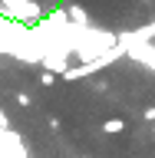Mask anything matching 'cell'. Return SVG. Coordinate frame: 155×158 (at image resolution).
I'll list each match as a JSON object with an SVG mask.
<instances>
[{
  "instance_id": "6da1fadb",
  "label": "cell",
  "mask_w": 155,
  "mask_h": 158,
  "mask_svg": "<svg viewBox=\"0 0 155 158\" xmlns=\"http://www.w3.org/2000/svg\"><path fill=\"white\" fill-rule=\"evenodd\" d=\"M3 7H7L10 17H17V20H37L40 17V7L33 0H3Z\"/></svg>"
},
{
  "instance_id": "7a4b0ae2",
  "label": "cell",
  "mask_w": 155,
  "mask_h": 158,
  "mask_svg": "<svg viewBox=\"0 0 155 158\" xmlns=\"http://www.w3.org/2000/svg\"><path fill=\"white\" fill-rule=\"evenodd\" d=\"M69 20H76L79 27H86V23H89V17H86V10H83V7H76V3H73V7H69Z\"/></svg>"
}]
</instances>
